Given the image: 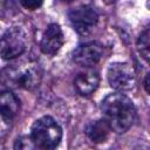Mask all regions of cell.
Masks as SVG:
<instances>
[{"label":"cell","mask_w":150,"mask_h":150,"mask_svg":"<svg viewBox=\"0 0 150 150\" xmlns=\"http://www.w3.org/2000/svg\"><path fill=\"white\" fill-rule=\"evenodd\" d=\"M103 118L111 131L123 134L128 131L136 120V108L132 101L122 93L109 94L101 104Z\"/></svg>","instance_id":"1"},{"label":"cell","mask_w":150,"mask_h":150,"mask_svg":"<svg viewBox=\"0 0 150 150\" xmlns=\"http://www.w3.org/2000/svg\"><path fill=\"white\" fill-rule=\"evenodd\" d=\"M30 137L36 149L52 150L60 144L62 139V129L52 116H42L33 123Z\"/></svg>","instance_id":"2"},{"label":"cell","mask_w":150,"mask_h":150,"mask_svg":"<svg viewBox=\"0 0 150 150\" xmlns=\"http://www.w3.org/2000/svg\"><path fill=\"white\" fill-rule=\"evenodd\" d=\"M5 77L16 87L32 90L40 84L42 70L35 61H20L6 68Z\"/></svg>","instance_id":"3"},{"label":"cell","mask_w":150,"mask_h":150,"mask_svg":"<svg viewBox=\"0 0 150 150\" xmlns=\"http://www.w3.org/2000/svg\"><path fill=\"white\" fill-rule=\"evenodd\" d=\"M27 48V36L26 33L20 27L8 28L0 42V54L4 60L15 59L23 54Z\"/></svg>","instance_id":"4"},{"label":"cell","mask_w":150,"mask_h":150,"mask_svg":"<svg viewBox=\"0 0 150 150\" xmlns=\"http://www.w3.org/2000/svg\"><path fill=\"white\" fill-rule=\"evenodd\" d=\"M107 79L109 86L117 91L130 90L136 83L135 70L127 62L111 63L107 70Z\"/></svg>","instance_id":"5"},{"label":"cell","mask_w":150,"mask_h":150,"mask_svg":"<svg viewBox=\"0 0 150 150\" xmlns=\"http://www.w3.org/2000/svg\"><path fill=\"white\" fill-rule=\"evenodd\" d=\"M73 28L81 35H87L96 26L98 14L90 6H79L71 9L68 14Z\"/></svg>","instance_id":"6"},{"label":"cell","mask_w":150,"mask_h":150,"mask_svg":"<svg viewBox=\"0 0 150 150\" xmlns=\"http://www.w3.org/2000/svg\"><path fill=\"white\" fill-rule=\"evenodd\" d=\"M103 55V46L98 42H87L80 45L73 53V60L81 67H91L96 64Z\"/></svg>","instance_id":"7"},{"label":"cell","mask_w":150,"mask_h":150,"mask_svg":"<svg viewBox=\"0 0 150 150\" xmlns=\"http://www.w3.org/2000/svg\"><path fill=\"white\" fill-rule=\"evenodd\" d=\"M20 110V101L11 90H4L0 96V115H1V135L6 132V125L9 128L13 118Z\"/></svg>","instance_id":"8"},{"label":"cell","mask_w":150,"mask_h":150,"mask_svg":"<svg viewBox=\"0 0 150 150\" xmlns=\"http://www.w3.org/2000/svg\"><path fill=\"white\" fill-rule=\"evenodd\" d=\"M63 42H64V38L60 25L50 23L42 34L40 41V49L43 54L53 56L61 49Z\"/></svg>","instance_id":"9"},{"label":"cell","mask_w":150,"mask_h":150,"mask_svg":"<svg viewBox=\"0 0 150 150\" xmlns=\"http://www.w3.org/2000/svg\"><path fill=\"white\" fill-rule=\"evenodd\" d=\"M100 84V75L97 71L87 70L80 73L74 80L75 90L81 96H89L91 95Z\"/></svg>","instance_id":"10"},{"label":"cell","mask_w":150,"mask_h":150,"mask_svg":"<svg viewBox=\"0 0 150 150\" xmlns=\"http://www.w3.org/2000/svg\"><path fill=\"white\" fill-rule=\"evenodd\" d=\"M111 131L109 124L105 122L104 118L97 120L95 122H91L86 130V134L88 138L94 143H103L109 136V132Z\"/></svg>","instance_id":"11"},{"label":"cell","mask_w":150,"mask_h":150,"mask_svg":"<svg viewBox=\"0 0 150 150\" xmlns=\"http://www.w3.org/2000/svg\"><path fill=\"white\" fill-rule=\"evenodd\" d=\"M136 47L137 50L139 53V55L150 63V29L143 32L136 42Z\"/></svg>","instance_id":"12"},{"label":"cell","mask_w":150,"mask_h":150,"mask_svg":"<svg viewBox=\"0 0 150 150\" xmlns=\"http://www.w3.org/2000/svg\"><path fill=\"white\" fill-rule=\"evenodd\" d=\"M14 149H21V150H28V149H36L30 135L29 136H21L19 137L14 143Z\"/></svg>","instance_id":"13"},{"label":"cell","mask_w":150,"mask_h":150,"mask_svg":"<svg viewBox=\"0 0 150 150\" xmlns=\"http://www.w3.org/2000/svg\"><path fill=\"white\" fill-rule=\"evenodd\" d=\"M21 6L28 11H35L40 8L43 4V0H19Z\"/></svg>","instance_id":"14"},{"label":"cell","mask_w":150,"mask_h":150,"mask_svg":"<svg viewBox=\"0 0 150 150\" xmlns=\"http://www.w3.org/2000/svg\"><path fill=\"white\" fill-rule=\"evenodd\" d=\"M143 84H144V89H145V91H146V93L150 95V71H149V73L145 75Z\"/></svg>","instance_id":"15"},{"label":"cell","mask_w":150,"mask_h":150,"mask_svg":"<svg viewBox=\"0 0 150 150\" xmlns=\"http://www.w3.org/2000/svg\"><path fill=\"white\" fill-rule=\"evenodd\" d=\"M62 2H66V4H70V2H73V1H75V0H61Z\"/></svg>","instance_id":"16"},{"label":"cell","mask_w":150,"mask_h":150,"mask_svg":"<svg viewBox=\"0 0 150 150\" xmlns=\"http://www.w3.org/2000/svg\"><path fill=\"white\" fill-rule=\"evenodd\" d=\"M104 2H107V4H112V2H115V0H103Z\"/></svg>","instance_id":"17"},{"label":"cell","mask_w":150,"mask_h":150,"mask_svg":"<svg viewBox=\"0 0 150 150\" xmlns=\"http://www.w3.org/2000/svg\"><path fill=\"white\" fill-rule=\"evenodd\" d=\"M149 7H150V0H149Z\"/></svg>","instance_id":"18"}]
</instances>
